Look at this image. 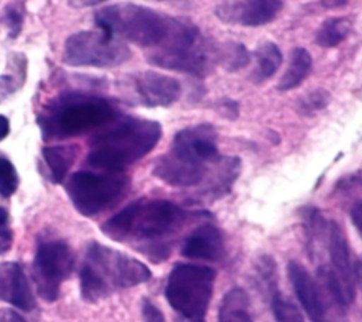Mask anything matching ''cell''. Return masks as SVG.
Here are the masks:
<instances>
[{"instance_id":"cell-10","label":"cell","mask_w":362,"mask_h":322,"mask_svg":"<svg viewBox=\"0 0 362 322\" xmlns=\"http://www.w3.org/2000/svg\"><path fill=\"white\" fill-rule=\"evenodd\" d=\"M150 64L195 76H205L218 64V47L208 44L201 34L171 45L154 48L147 55Z\"/></svg>"},{"instance_id":"cell-13","label":"cell","mask_w":362,"mask_h":322,"mask_svg":"<svg viewBox=\"0 0 362 322\" xmlns=\"http://www.w3.org/2000/svg\"><path fill=\"white\" fill-rule=\"evenodd\" d=\"M281 8V0H229L218 7L216 14L225 23L260 27L272 23Z\"/></svg>"},{"instance_id":"cell-7","label":"cell","mask_w":362,"mask_h":322,"mask_svg":"<svg viewBox=\"0 0 362 322\" xmlns=\"http://www.w3.org/2000/svg\"><path fill=\"white\" fill-rule=\"evenodd\" d=\"M216 271L206 266L178 263L168 274L165 298L178 314L177 322H206Z\"/></svg>"},{"instance_id":"cell-2","label":"cell","mask_w":362,"mask_h":322,"mask_svg":"<svg viewBox=\"0 0 362 322\" xmlns=\"http://www.w3.org/2000/svg\"><path fill=\"white\" fill-rule=\"evenodd\" d=\"M161 138L160 123L140 117H123L96 134L89 143L86 161L105 172H120L147 155Z\"/></svg>"},{"instance_id":"cell-6","label":"cell","mask_w":362,"mask_h":322,"mask_svg":"<svg viewBox=\"0 0 362 322\" xmlns=\"http://www.w3.org/2000/svg\"><path fill=\"white\" fill-rule=\"evenodd\" d=\"M115 119L116 109L106 99L86 93H65L44 109L38 124L44 138H66L106 127Z\"/></svg>"},{"instance_id":"cell-26","label":"cell","mask_w":362,"mask_h":322,"mask_svg":"<svg viewBox=\"0 0 362 322\" xmlns=\"http://www.w3.org/2000/svg\"><path fill=\"white\" fill-rule=\"evenodd\" d=\"M18 186V175L11 164L4 157H0V195L4 198L11 196Z\"/></svg>"},{"instance_id":"cell-35","label":"cell","mask_w":362,"mask_h":322,"mask_svg":"<svg viewBox=\"0 0 362 322\" xmlns=\"http://www.w3.org/2000/svg\"><path fill=\"white\" fill-rule=\"evenodd\" d=\"M354 270H355V278H356V281H358V284H359V287L362 290V257L358 260L356 267Z\"/></svg>"},{"instance_id":"cell-5","label":"cell","mask_w":362,"mask_h":322,"mask_svg":"<svg viewBox=\"0 0 362 322\" xmlns=\"http://www.w3.org/2000/svg\"><path fill=\"white\" fill-rule=\"evenodd\" d=\"M150 278V268L140 260L92 242L79 270L81 295L86 302H96L117 290L143 284Z\"/></svg>"},{"instance_id":"cell-3","label":"cell","mask_w":362,"mask_h":322,"mask_svg":"<svg viewBox=\"0 0 362 322\" xmlns=\"http://www.w3.org/2000/svg\"><path fill=\"white\" fill-rule=\"evenodd\" d=\"M95 24L122 40L154 49L175 40L192 23L144 6L119 3L98 10Z\"/></svg>"},{"instance_id":"cell-22","label":"cell","mask_w":362,"mask_h":322,"mask_svg":"<svg viewBox=\"0 0 362 322\" xmlns=\"http://www.w3.org/2000/svg\"><path fill=\"white\" fill-rule=\"evenodd\" d=\"M351 32V21L345 17H331L325 20L315 34L320 47L334 48L339 45Z\"/></svg>"},{"instance_id":"cell-28","label":"cell","mask_w":362,"mask_h":322,"mask_svg":"<svg viewBox=\"0 0 362 322\" xmlns=\"http://www.w3.org/2000/svg\"><path fill=\"white\" fill-rule=\"evenodd\" d=\"M8 222V212L0 208V254L7 253L13 244V232Z\"/></svg>"},{"instance_id":"cell-20","label":"cell","mask_w":362,"mask_h":322,"mask_svg":"<svg viewBox=\"0 0 362 322\" xmlns=\"http://www.w3.org/2000/svg\"><path fill=\"white\" fill-rule=\"evenodd\" d=\"M218 322H253L249 312V295L242 288L229 290L218 311Z\"/></svg>"},{"instance_id":"cell-19","label":"cell","mask_w":362,"mask_h":322,"mask_svg":"<svg viewBox=\"0 0 362 322\" xmlns=\"http://www.w3.org/2000/svg\"><path fill=\"white\" fill-rule=\"evenodd\" d=\"M78 155V147L69 145H49L42 148V157L48 167L49 178L52 182H62L66 172L75 162Z\"/></svg>"},{"instance_id":"cell-34","label":"cell","mask_w":362,"mask_h":322,"mask_svg":"<svg viewBox=\"0 0 362 322\" xmlns=\"http://www.w3.org/2000/svg\"><path fill=\"white\" fill-rule=\"evenodd\" d=\"M4 315H6L7 322H27L20 314H17L14 311H7Z\"/></svg>"},{"instance_id":"cell-18","label":"cell","mask_w":362,"mask_h":322,"mask_svg":"<svg viewBox=\"0 0 362 322\" xmlns=\"http://www.w3.org/2000/svg\"><path fill=\"white\" fill-rule=\"evenodd\" d=\"M313 69V58L305 48L296 47L290 54V62L277 83L279 90H290L300 86Z\"/></svg>"},{"instance_id":"cell-9","label":"cell","mask_w":362,"mask_h":322,"mask_svg":"<svg viewBox=\"0 0 362 322\" xmlns=\"http://www.w3.org/2000/svg\"><path fill=\"white\" fill-rule=\"evenodd\" d=\"M130 56L132 51L126 42L105 30L75 32L64 47V62L71 66L112 68Z\"/></svg>"},{"instance_id":"cell-27","label":"cell","mask_w":362,"mask_h":322,"mask_svg":"<svg viewBox=\"0 0 362 322\" xmlns=\"http://www.w3.org/2000/svg\"><path fill=\"white\" fill-rule=\"evenodd\" d=\"M328 103H329V93L324 89H317L300 99L298 110L300 113L310 116L322 110Z\"/></svg>"},{"instance_id":"cell-33","label":"cell","mask_w":362,"mask_h":322,"mask_svg":"<svg viewBox=\"0 0 362 322\" xmlns=\"http://www.w3.org/2000/svg\"><path fill=\"white\" fill-rule=\"evenodd\" d=\"M348 0H322V6L328 7V8H337V7H342L346 4Z\"/></svg>"},{"instance_id":"cell-8","label":"cell","mask_w":362,"mask_h":322,"mask_svg":"<svg viewBox=\"0 0 362 322\" xmlns=\"http://www.w3.org/2000/svg\"><path fill=\"white\" fill-rule=\"evenodd\" d=\"M126 189L127 178L119 172L78 171L65 184L72 205L83 216H95L110 208L123 196Z\"/></svg>"},{"instance_id":"cell-36","label":"cell","mask_w":362,"mask_h":322,"mask_svg":"<svg viewBox=\"0 0 362 322\" xmlns=\"http://www.w3.org/2000/svg\"><path fill=\"white\" fill-rule=\"evenodd\" d=\"M154 1H170V0H154Z\"/></svg>"},{"instance_id":"cell-29","label":"cell","mask_w":362,"mask_h":322,"mask_svg":"<svg viewBox=\"0 0 362 322\" xmlns=\"http://www.w3.org/2000/svg\"><path fill=\"white\" fill-rule=\"evenodd\" d=\"M141 316L144 322H165L160 308L148 298H144L141 302Z\"/></svg>"},{"instance_id":"cell-23","label":"cell","mask_w":362,"mask_h":322,"mask_svg":"<svg viewBox=\"0 0 362 322\" xmlns=\"http://www.w3.org/2000/svg\"><path fill=\"white\" fill-rule=\"evenodd\" d=\"M317 275L320 280L318 284L322 290H325L328 301H331L335 308L344 311L351 301L335 271L329 266H321L317 271Z\"/></svg>"},{"instance_id":"cell-32","label":"cell","mask_w":362,"mask_h":322,"mask_svg":"<svg viewBox=\"0 0 362 322\" xmlns=\"http://www.w3.org/2000/svg\"><path fill=\"white\" fill-rule=\"evenodd\" d=\"M8 131H10V123H8V120H7V117H4V116L0 114V141L7 137Z\"/></svg>"},{"instance_id":"cell-15","label":"cell","mask_w":362,"mask_h":322,"mask_svg":"<svg viewBox=\"0 0 362 322\" xmlns=\"http://www.w3.org/2000/svg\"><path fill=\"white\" fill-rule=\"evenodd\" d=\"M225 253V242L221 230L204 223L187 234L181 246V254L188 258L218 261Z\"/></svg>"},{"instance_id":"cell-17","label":"cell","mask_w":362,"mask_h":322,"mask_svg":"<svg viewBox=\"0 0 362 322\" xmlns=\"http://www.w3.org/2000/svg\"><path fill=\"white\" fill-rule=\"evenodd\" d=\"M328 251L331 258V268L341 280L345 292L352 302L355 297V270L351 261L346 237L337 222L328 223Z\"/></svg>"},{"instance_id":"cell-12","label":"cell","mask_w":362,"mask_h":322,"mask_svg":"<svg viewBox=\"0 0 362 322\" xmlns=\"http://www.w3.org/2000/svg\"><path fill=\"white\" fill-rule=\"evenodd\" d=\"M133 92L143 106L165 107L181 96V85L175 78L154 71H141L132 75Z\"/></svg>"},{"instance_id":"cell-1","label":"cell","mask_w":362,"mask_h":322,"mask_svg":"<svg viewBox=\"0 0 362 322\" xmlns=\"http://www.w3.org/2000/svg\"><path fill=\"white\" fill-rule=\"evenodd\" d=\"M197 216L167 199H139L109 217L102 232L112 240L133 246L153 261L165 260L174 237Z\"/></svg>"},{"instance_id":"cell-24","label":"cell","mask_w":362,"mask_h":322,"mask_svg":"<svg viewBox=\"0 0 362 322\" xmlns=\"http://www.w3.org/2000/svg\"><path fill=\"white\" fill-rule=\"evenodd\" d=\"M218 62L228 71H239L249 65L250 54L242 42L229 41L218 47Z\"/></svg>"},{"instance_id":"cell-4","label":"cell","mask_w":362,"mask_h":322,"mask_svg":"<svg viewBox=\"0 0 362 322\" xmlns=\"http://www.w3.org/2000/svg\"><path fill=\"white\" fill-rule=\"evenodd\" d=\"M219 158L215 129L206 123L195 124L175 133L170 151L160 157V171L173 186H198Z\"/></svg>"},{"instance_id":"cell-21","label":"cell","mask_w":362,"mask_h":322,"mask_svg":"<svg viewBox=\"0 0 362 322\" xmlns=\"http://www.w3.org/2000/svg\"><path fill=\"white\" fill-rule=\"evenodd\" d=\"M283 62L280 48L273 42H263L255 52V68L250 72V79L255 83H262L270 79Z\"/></svg>"},{"instance_id":"cell-25","label":"cell","mask_w":362,"mask_h":322,"mask_svg":"<svg viewBox=\"0 0 362 322\" xmlns=\"http://www.w3.org/2000/svg\"><path fill=\"white\" fill-rule=\"evenodd\" d=\"M272 311L276 322H305L297 305L279 291L272 294Z\"/></svg>"},{"instance_id":"cell-11","label":"cell","mask_w":362,"mask_h":322,"mask_svg":"<svg viewBox=\"0 0 362 322\" xmlns=\"http://www.w3.org/2000/svg\"><path fill=\"white\" fill-rule=\"evenodd\" d=\"M74 264V253L65 242L38 243L33 261V278L37 292L44 301L52 302L58 298L59 287L71 275Z\"/></svg>"},{"instance_id":"cell-31","label":"cell","mask_w":362,"mask_h":322,"mask_svg":"<svg viewBox=\"0 0 362 322\" xmlns=\"http://www.w3.org/2000/svg\"><path fill=\"white\" fill-rule=\"evenodd\" d=\"M106 0H68V3L74 7H90V6H96L100 4Z\"/></svg>"},{"instance_id":"cell-30","label":"cell","mask_w":362,"mask_h":322,"mask_svg":"<svg viewBox=\"0 0 362 322\" xmlns=\"http://www.w3.org/2000/svg\"><path fill=\"white\" fill-rule=\"evenodd\" d=\"M351 220L362 239V202L358 201L351 206Z\"/></svg>"},{"instance_id":"cell-14","label":"cell","mask_w":362,"mask_h":322,"mask_svg":"<svg viewBox=\"0 0 362 322\" xmlns=\"http://www.w3.org/2000/svg\"><path fill=\"white\" fill-rule=\"evenodd\" d=\"M287 274L308 318L313 322H329L328 302L320 284L310 275L307 268L297 261H290L287 264Z\"/></svg>"},{"instance_id":"cell-16","label":"cell","mask_w":362,"mask_h":322,"mask_svg":"<svg viewBox=\"0 0 362 322\" xmlns=\"http://www.w3.org/2000/svg\"><path fill=\"white\" fill-rule=\"evenodd\" d=\"M0 301L23 311H31L35 306L31 287L18 263L0 264Z\"/></svg>"}]
</instances>
